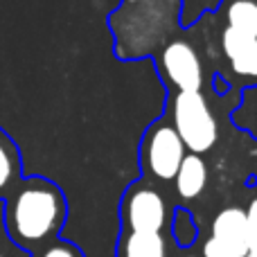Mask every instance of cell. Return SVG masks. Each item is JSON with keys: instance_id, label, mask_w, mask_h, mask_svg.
Wrapping results in <instances>:
<instances>
[{"instance_id": "obj_11", "label": "cell", "mask_w": 257, "mask_h": 257, "mask_svg": "<svg viewBox=\"0 0 257 257\" xmlns=\"http://www.w3.org/2000/svg\"><path fill=\"white\" fill-rule=\"evenodd\" d=\"M117 257H169V241L163 232H126Z\"/></svg>"}, {"instance_id": "obj_1", "label": "cell", "mask_w": 257, "mask_h": 257, "mask_svg": "<svg viewBox=\"0 0 257 257\" xmlns=\"http://www.w3.org/2000/svg\"><path fill=\"white\" fill-rule=\"evenodd\" d=\"M68 217L61 187L43 176L21 178L5 199V228L16 246L41 250L54 241Z\"/></svg>"}, {"instance_id": "obj_12", "label": "cell", "mask_w": 257, "mask_h": 257, "mask_svg": "<svg viewBox=\"0 0 257 257\" xmlns=\"http://www.w3.org/2000/svg\"><path fill=\"white\" fill-rule=\"evenodd\" d=\"M219 16L230 30L257 36V0H223Z\"/></svg>"}, {"instance_id": "obj_6", "label": "cell", "mask_w": 257, "mask_h": 257, "mask_svg": "<svg viewBox=\"0 0 257 257\" xmlns=\"http://www.w3.org/2000/svg\"><path fill=\"white\" fill-rule=\"evenodd\" d=\"M154 59L160 79L165 81L169 93L203 88V63L190 41L174 36Z\"/></svg>"}, {"instance_id": "obj_4", "label": "cell", "mask_w": 257, "mask_h": 257, "mask_svg": "<svg viewBox=\"0 0 257 257\" xmlns=\"http://www.w3.org/2000/svg\"><path fill=\"white\" fill-rule=\"evenodd\" d=\"M187 149L167 117L151 122L140 142V167L147 178L172 183Z\"/></svg>"}, {"instance_id": "obj_15", "label": "cell", "mask_w": 257, "mask_h": 257, "mask_svg": "<svg viewBox=\"0 0 257 257\" xmlns=\"http://www.w3.org/2000/svg\"><path fill=\"white\" fill-rule=\"evenodd\" d=\"M201 257H239V255H237L230 246L221 244L219 239L208 235L203 239V244H201Z\"/></svg>"}, {"instance_id": "obj_13", "label": "cell", "mask_w": 257, "mask_h": 257, "mask_svg": "<svg viewBox=\"0 0 257 257\" xmlns=\"http://www.w3.org/2000/svg\"><path fill=\"white\" fill-rule=\"evenodd\" d=\"M169 230H172V239L176 241L181 248H190L196 244L199 239V226H196V219L190 210L178 208L172 212V223H169Z\"/></svg>"}, {"instance_id": "obj_10", "label": "cell", "mask_w": 257, "mask_h": 257, "mask_svg": "<svg viewBox=\"0 0 257 257\" xmlns=\"http://www.w3.org/2000/svg\"><path fill=\"white\" fill-rule=\"evenodd\" d=\"M23 178L21 149L14 138L0 126V199H7Z\"/></svg>"}, {"instance_id": "obj_18", "label": "cell", "mask_w": 257, "mask_h": 257, "mask_svg": "<svg viewBox=\"0 0 257 257\" xmlns=\"http://www.w3.org/2000/svg\"><path fill=\"white\" fill-rule=\"evenodd\" d=\"M185 257H196V255H185Z\"/></svg>"}, {"instance_id": "obj_5", "label": "cell", "mask_w": 257, "mask_h": 257, "mask_svg": "<svg viewBox=\"0 0 257 257\" xmlns=\"http://www.w3.org/2000/svg\"><path fill=\"white\" fill-rule=\"evenodd\" d=\"M172 219L167 199L156 185L138 181L122 196V223L126 232H165Z\"/></svg>"}, {"instance_id": "obj_2", "label": "cell", "mask_w": 257, "mask_h": 257, "mask_svg": "<svg viewBox=\"0 0 257 257\" xmlns=\"http://www.w3.org/2000/svg\"><path fill=\"white\" fill-rule=\"evenodd\" d=\"M181 0H122L108 16L115 39V57L122 61L156 57L178 32Z\"/></svg>"}, {"instance_id": "obj_7", "label": "cell", "mask_w": 257, "mask_h": 257, "mask_svg": "<svg viewBox=\"0 0 257 257\" xmlns=\"http://www.w3.org/2000/svg\"><path fill=\"white\" fill-rule=\"evenodd\" d=\"M221 45L232 72L244 81H257V36L223 27Z\"/></svg>"}, {"instance_id": "obj_9", "label": "cell", "mask_w": 257, "mask_h": 257, "mask_svg": "<svg viewBox=\"0 0 257 257\" xmlns=\"http://www.w3.org/2000/svg\"><path fill=\"white\" fill-rule=\"evenodd\" d=\"M205 185H208V163L199 154H187L174 176L176 194L183 201H194L203 194Z\"/></svg>"}, {"instance_id": "obj_14", "label": "cell", "mask_w": 257, "mask_h": 257, "mask_svg": "<svg viewBox=\"0 0 257 257\" xmlns=\"http://www.w3.org/2000/svg\"><path fill=\"white\" fill-rule=\"evenodd\" d=\"M36 257H84V253H81L75 244H70V241L54 239V241H50L45 248H41Z\"/></svg>"}, {"instance_id": "obj_3", "label": "cell", "mask_w": 257, "mask_h": 257, "mask_svg": "<svg viewBox=\"0 0 257 257\" xmlns=\"http://www.w3.org/2000/svg\"><path fill=\"white\" fill-rule=\"evenodd\" d=\"M187 154H208L219 140V124L201 90H174L167 97V113Z\"/></svg>"}, {"instance_id": "obj_16", "label": "cell", "mask_w": 257, "mask_h": 257, "mask_svg": "<svg viewBox=\"0 0 257 257\" xmlns=\"http://www.w3.org/2000/svg\"><path fill=\"white\" fill-rule=\"evenodd\" d=\"M246 212V228H248V239L250 246L257 241V196L248 203V208L244 210Z\"/></svg>"}, {"instance_id": "obj_17", "label": "cell", "mask_w": 257, "mask_h": 257, "mask_svg": "<svg viewBox=\"0 0 257 257\" xmlns=\"http://www.w3.org/2000/svg\"><path fill=\"white\" fill-rule=\"evenodd\" d=\"M244 257H257V241H255L253 246H250V248H248V253H246Z\"/></svg>"}, {"instance_id": "obj_8", "label": "cell", "mask_w": 257, "mask_h": 257, "mask_svg": "<svg viewBox=\"0 0 257 257\" xmlns=\"http://www.w3.org/2000/svg\"><path fill=\"white\" fill-rule=\"evenodd\" d=\"M210 237L219 239L221 244L230 246L239 257H244L250 248L248 228H246V212L239 205H228L219 210L217 217L212 219L210 226Z\"/></svg>"}]
</instances>
